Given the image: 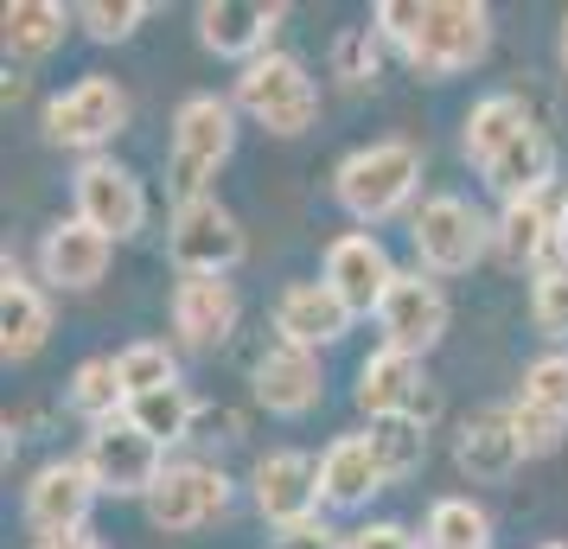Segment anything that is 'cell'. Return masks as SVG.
<instances>
[{
  "mask_svg": "<svg viewBox=\"0 0 568 549\" xmlns=\"http://www.w3.org/2000/svg\"><path fill=\"white\" fill-rule=\"evenodd\" d=\"M460 154L486 180V192L498 205L542 199L556 185V134L542 129V115L517 90H491V96H479L466 109Z\"/></svg>",
  "mask_w": 568,
  "mask_h": 549,
  "instance_id": "cell-1",
  "label": "cell"
},
{
  "mask_svg": "<svg viewBox=\"0 0 568 549\" xmlns=\"http://www.w3.org/2000/svg\"><path fill=\"white\" fill-rule=\"evenodd\" d=\"M371 27L415 78L447 83L491 52V7L486 0H377Z\"/></svg>",
  "mask_w": 568,
  "mask_h": 549,
  "instance_id": "cell-2",
  "label": "cell"
},
{
  "mask_svg": "<svg viewBox=\"0 0 568 549\" xmlns=\"http://www.w3.org/2000/svg\"><path fill=\"white\" fill-rule=\"evenodd\" d=\"M422 192V148L403 141V134H384V141H364L333 166V199L345 217H358L364 231L371 224H389L403 217Z\"/></svg>",
  "mask_w": 568,
  "mask_h": 549,
  "instance_id": "cell-3",
  "label": "cell"
},
{
  "mask_svg": "<svg viewBox=\"0 0 568 549\" xmlns=\"http://www.w3.org/2000/svg\"><path fill=\"white\" fill-rule=\"evenodd\" d=\"M236 154V103L217 90H192L173 109V134H166V185L173 205L185 199H211V180L231 166Z\"/></svg>",
  "mask_w": 568,
  "mask_h": 549,
  "instance_id": "cell-4",
  "label": "cell"
},
{
  "mask_svg": "<svg viewBox=\"0 0 568 549\" xmlns=\"http://www.w3.org/2000/svg\"><path fill=\"white\" fill-rule=\"evenodd\" d=\"M129 122H134V96L109 78V71H83V78L64 83L52 103H45V115H39L45 141L64 148V154H78V160L109 154L115 134L129 129Z\"/></svg>",
  "mask_w": 568,
  "mask_h": 549,
  "instance_id": "cell-5",
  "label": "cell"
},
{
  "mask_svg": "<svg viewBox=\"0 0 568 549\" xmlns=\"http://www.w3.org/2000/svg\"><path fill=\"white\" fill-rule=\"evenodd\" d=\"M231 103H236V115H250L256 129L294 141V134H307L313 122H320V78H313L294 52H268V58H256V64L236 71Z\"/></svg>",
  "mask_w": 568,
  "mask_h": 549,
  "instance_id": "cell-6",
  "label": "cell"
},
{
  "mask_svg": "<svg viewBox=\"0 0 568 549\" xmlns=\"http://www.w3.org/2000/svg\"><path fill=\"white\" fill-rule=\"evenodd\" d=\"M409 250H415V268H428L435 282L440 275H466L491 250V217L460 192H428L409 211Z\"/></svg>",
  "mask_w": 568,
  "mask_h": 549,
  "instance_id": "cell-7",
  "label": "cell"
},
{
  "mask_svg": "<svg viewBox=\"0 0 568 549\" xmlns=\"http://www.w3.org/2000/svg\"><path fill=\"white\" fill-rule=\"evenodd\" d=\"M166 256L180 275H231L250 256V236L236 224V211L211 192V199H185L166 217Z\"/></svg>",
  "mask_w": 568,
  "mask_h": 549,
  "instance_id": "cell-8",
  "label": "cell"
},
{
  "mask_svg": "<svg viewBox=\"0 0 568 549\" xmlns=\"http://www.w3.org/2000/svg\"><path fill=\"white\" fill-rule=\"evenodd\" d=\"M71 217H83L90 231H103L109 243H129V236L148 231V185L115 154L78 160V173H71Z\"/></svg>",
  "mask_w": 568,
  "mask_h": 549,
  "instance_id": "cell-9",
  "label": "cell"
},
{
  "mask_svg": "<svg viewBox=\"0 0 568 549\" xmlns=\"http://www.w3.org/2000/svg\"><path fill=\"white\" fill-rule=\"evenodd\" d=\"M83 467L97 472L103 498H141V505H148L173 460H166V447L148 441L129 416H115V421H103V428H90V441H83Z\"/></svg>",
  "mask_w": 568,
  "mask_h": 549,
  "instance_id": "cell-10",
  "label": "cell"
},
{
  "mask_svg": "<svg viewBox=\"0 0 568 549\" xmlns=\"http://www.w3.org/2000/svg\"><path fill=\"white\" fill-rule=\"evenodd\" d=\"M454 326V307H447V288H440L428 268H396L384 307H377V333H384L389 352H409V358H428Z\"/></svg>",
  "mask_w": 568,
  "mask_h": 549,
  "instance_id": "cell-11",
  "label": "cell"
},
{
  "mask_svg": "<svg viewBox=\"0 0 568 549\" xmlns=\"http://www.w3.org/2000/svg\"><path fill=\"white\" fill-rule=\"evenodd\" d=\"M231 498H236V486L217 460H173L166 479L154 486V498H148V518L166 537H192V530H205V523L224 518Z\"/></svg>",
  "mask_w": 568,
  "mask_h": 549,
  "instance_id": "cell-12",
  "label": "cell"
},
{
  "mask_svg": "<svg viewBox=\"0 0 568 549\" xmlns=\"http://www.w3.org/2000/svg\"><path fill=\"white\" fill-rule=\"evenodd\" d=\"M352 403H358L371 421L409 416V421L428 428V421L440 416V390L428 384V365L409 358V352H389V345H377V352L358 365V390H352Z\"/></svg>",
  "mask_w": 568,
  "mask_h": 549,
  "instance_id": "cell-13",
  "label": "cell"
},
{
  "mask_svg": "<svg viewBox=\"0 0 568 549\" xmlns=\"http://www.w3.org/2000/svg\"><path fill=\"white\" fill-rule=\"evenodd\" d=\"M282 20H287L282 0H199V13H192L199 45L211 58H231V64H256V58L275 52Z\"/></svg>",
  "mask_w": 568,
  "mask_h": 549,
  "instance_id": "cell-14",
  "label": "cell"
},
{
  "mask_svg": "<svg viewBox=\"0 0 568 549\" xmlns=\"http://www.w3.org/2000/svg\"><path fill=\"white\" fill-rule=\"evenodd\" d=\"M250 498L268 530H294V523H313L326 505H320V460H307L301 447H275L250 467Z\"/></svg>",
  "mask_w": 568,
  "mask_h": 549,
  "instance_id": "cell-15",
  "label": "cell"
},
{
  "mask_svg": "<svg viewBox=\"0 0 568 549\" xmlns=\"http://www.w3.org/2000/svg\"><path fill=\"white\" fill-rule=\"evenodd\" d=\"M97 472L83 467V454H64V460H45L27 486V523L39 537H58V530H90V511H97Z\"/></svg>",
  "mask_w": 568,
  "mask_h": 549,
  "instance_id": "cell-16",
  "label": "cell"
},
{
  "mask_svg": "<svg viewBox=\"0 0 568 549\" xmlns=\"http://www.w3.org/2000/svg\"><path fill=\"white\" fill-rule=\"evenodd\" d=\"M320 282H326L352 314L377 319L389 282H396V262H389V250H384V236L377 231H345V236L326 243V268H320Z\"/></svg>",
  "mask_w": 568,
  "mask_h": 549,
  "instance_id": "cell-17",
  "label": "cell"
},
{
  "mask_svg": "<svg viewBox=\"0 0 568 549\" xmlns=\"http://www.w3.org/2000/svg\"><path fill=\"white\" fill-rule=\"evenodd\" d=\"M166 314H173V333H180L185 352H217L243 326V294H236L231 275H180Z\"/></svg>",
  "mask_w": 568,
  "mask_h": 549,
  "instance_id": "cell-18",
  "label": "cell"
},
{
  "mask_svg": "<svg viewBox=\"0 0 568 549\" xmlns=\"http://www.w3.org/2000/svg\"><path fill=\"white\" fill-rule=\"evenodd\" d=\"M250 384H256L262 409H268V416H282V421H301V416H313V409L326 403V370H320V352L287 345V339L262 345Z\"/></svg>",
  "mask_w": 568,
  "mask_h": 549,
  "instance_id": "cell-19",
  "label": "cell"
},
{
  "mask_svg": "<svg viewBox=\"0 0 568 549\" xmlns=\"http://www.w3.org/2000/svg\"><path fill=\"white\" fill-rule=\"evenodd\" d=\"M45 345H52V288L32 282L7 250V262H0V358L32 365Z\"/></svg>",
  "mask_w": 568,
  "mask_h": 549,
  "instance_id": "cell-20",
  "label": "cell"
},
{
  "mask_svg": "<svg viewBox=\"0 0 568 549\" xmlns=\"http://www.w3.org/2000/svg\"><path fill=\"white\" fill-rule=\"evenodd\" d=\"M109 256H115V243L103 231H90L83 217H58L39 236V282L58 294H90L109 275Z\"/></svg>",
  "mask_w": 568,
  "mask_h": 549,
  "instance_id": "cell-21",
  "label": "cell"
},
{
  "mask_svg": "<svg viewBox=\"0 0 568 549\" xmlns=\"http://www.w3.org/2000/svg\"><path fill=\"white\" fill-rule=\"evenodd\" d=\"M524 460H530V454H524V441H517L511 409H505V403L473 409V416L454 428V467H460L473 486H505Z\"/></svg>",
  "mask_w": 568,
  "mask_h": 549,
  "instance_id": "cell-22",
  "label": "cell"
},
{
  "mask_svg": "<svg viewBox=\"0 0 568 549\" xmlns=\"http://www.w3.org/2000/svg\"><path fill=\"white\" fill-rule=\"evenodd\" d=\"M556 231H562V205L542 192V199H517L491 217V256L505 268H549L556 262Z\"/></svg>",
  "mask_w": 568,
  "mask_h": 549,
  "instance_id": "cell-23",
  "label": "cell"
},
{
  "mask_svg": "<svg viewBox=\"0 0 568 549\" xmlns=\"http://www.w3.org/2000/svg\"><path fill=\"white\" fill-rule=\"evenodd\" d=\"M352 319L358 314H352L326 282H287V288L275 294V339H287V345L326 352V345H338L352 333Z\"/></svg>",
  "mask_w": 568,
  "mask_h": 549,
  "instance_id": "cell-24",
  "label": "cell"
},
{
  "mask_svg": "<svg viewBox=\"0 0 568 549\" xmlns=\"http://www.w3.org/2000/svg\"><path fill=\"white\" fill-rule=\"evenodd\" d=\"M384 486H389V472H384V460H377L371 435H338V441L320 454V505H326V511H364Z\"/></svg>",
  "mask_w": 568,
  "mask_h": 549,
  "instance_id": "cell-25",
  "label": "cell"
},
{
  "mask_svg": "<svg viewBox=\"0 0 568 549\" xmlns=\"http://www.w3.org/2000/svg\"><path fill=\"white\" fill-rule=\"evenodd\" d=\"M78 27V7H58V0H13L7 20H0V45L13 64H39L52 58L64 39Z\"/></svg>",
  "mask_w": 568,
  "mask_h": 549,
  "instance_id": "cell-26",
  "label": "cell"
},
{
  "mask_svg": "<svg viewBox=\"0 0 568 549\" xmlns=\"http://www.w3.org/2000/svg\"><path fill=\"white\" fill-rule=\"evenodd\" d=\"M64 403H71V416H83L90 428L129 416V390H122L115 358H83V365L71 370V384H64Z\"/></svg>",
  "mask_w": 568,
  "mask_h": 549,
  "instance_id": "cell-27",
  "label": "cell"
},
{
  "mask_svg": "<svg viewBox=\"0 0 568 549\" xmlns=\"http://www.w3.org/2000/svg\"><path fill=\"white\" fill-rule=\"evenodd\" d=\"M129 421L141 428V435H148V441L180 447V441H192L199 396L185 390V384H173V390H154V396H134V403H129Z\"/></svg>",
  "mask_w": 568,
  "mask_h": 549,
  "instance_id": "cell-28",
  "label": "cell"
},
{
  "mask_svg": "<svg viewBox=\"0 0 568 549\" xmlns=\"http://www.w3.org/2000/svg\"><path fill=\"white\" fill-rule=\"evenodd\" d=\"M422 543L428 549H491V518L486 505L473 498H435L428 505V523H422Z\"/></svg>",
  "mask_w": 568,
  "mask_h": 549,
  "instance_id": "cell-29",
  "label": "cell"
},
{
  "mask_svg": "<svg viewBox=\"0 0 568 549\" xmlns=\"http://www.w3.org/2000/svg\"><path fill=\"white\" fill-rule=\"evenodd\" d=\"M364 435H371V447H377V460H384L389 486H396V479H415V472L428 467V428H422V421L389 416V421H371Z\"/></svg>",
  "mask_w": 568,
  "mask_h": 549,
  "instance_id": "cell-30",
  "label": "cell"
},
{
  "mask_svg": "<svg viewBox=\"0 0 568 549\" xmlns=\"http://www.w3.org/2000/svg\"><path fill=\"white\" fill-rule=\"evenodd\" d=\"M115 370H122V390L134 396H154V390H173L180 384V358H173V345H160V339H134L115 352Z\"/></svg>",
  "mask_w": 568,
  "mask_h": 549,
  "instance_id": "cell-31",
  "label": "cell"
},
{
  "mask_svg": "<svg viewBox=\"0 0 568 549\" xmlns=\"http://www.w3.org/2000/svg\"><path fill=\"white\" fill-rule=\"evenodd\" d=\"M384 32L377 27H345L333 39V78L345 83V90H377V78H384Z\"/></svg>",
  "mask_w": 568,
  "mask_h": 549,
  "instance_id": "cell-32",
  "label": "cell"
},
{
  "mask_svg": "<svg viewBox=\"0 0 568 549\" xmlns=\"http://www.w3.org/2000/svg\"><path fill=\"white\" fill-rule=\"evenodd\" d=\"M148 20H154L148 0H83L78 7V32L97 39V45H122V39H134Z\"/></svg>",
  "mask_w": 568,
  "mask_h": 549,
  "instance_id": "cell-33",
  "label": "cell"
},
{
  "mask_svg": "<svg viewBox=\"0 0 568 549\" xmlns=\"http://www.w3.org/2000/svg\"><path fill=\"white\" fill-rule=\"evenodd\" d=\"M530 319L549 345H568V262H549L530 275Z\"/></svg>",
  "mask_w": 568,
  "mask_h": 549,
  "instance_id": "cell-34",
  "label": "cell"
},
{
  "mask_svg": "<svg viewBox=\"0 0 568 549\" xmlns=\"http://www.w3.org/2000/svg\"><path fill=\"white\" fill-rule=\"evenodd\" d=\"M517 396H524L530 409H542V416H562L568 421V352H542V358H530Z\"/></svg>",
  "mask_w": 568,
  "mask_h": 549,
  "instance_id": "cell-35",
  "label": "cell"
},
{
  "mask_svg": "<svg viewBox=\"0 0 568 549\" xmlns=\"http://www.w3.org/2000/svg\"><path fill=\"white\" fill-rule=\"evenodd\" d=\"M505 409H511V428H517V441H524V454H530V460H542V454H562V441H568V421L562 416H542V409H530L524 396H511Z\"/></svg>",
  "mask_w": 568,
  "mask_h": 549,
  "instance_id": "cell-36",
  "label": "cell"
},
{
  "mask_svg": "<svg viewBox=\"0 0 568 549\" xmlns=\"http://www.w3.org/2000/svg\"><path fill=\"white\" fill-rule=\"evenodd\" d=\"M345 549H428V543L415 537L409 523H396V518H371V523H358V530H345Z\"/></svg>",
  "mask_w": 568,
  "mask_h": 549,
  "instance_id": "cell-37",
  "label": "cell"
},
{
  "mask_svg": "<svg viewBox=\"0 0 568 549\" xmlns=\"http://www.w3.org/2000/svg\"><path fill=\"white\" fill-rule=\"evenodd\" d=\"M275 549H345V530L313 518V523H294V530H275Z\"/></svg>",
  "mask_w": 568,
  "mask_h": 549,
  "instance_id": "cell-38",
  "label": "cell"
},
{
  "mask_svg": "<svg viewBox=\"0 0 568 549\" xmlns=\"http://www.w3.org/2000/svg\"><path fill=\"white\" fill-rule=\"evenodd\" d=\"M32 549H109L97 530H58V537H32Z\"/></svg>",
  "mask_w": 568,
  "mask_h": 549,
  "instance_id": "cell-39",
  "label": "cell"
},
{
  "mask_svg": "<svg viewBox=\"0 0 568 549\" xmlns=\"http://www.w3.org/2000/svg\"><path fill=\"white\" fill-rule=\"evenodd\" d=\"M556 64H562V78H568V13H562V27H556Z\"/></svg>",
  "mask_w": 568,
  "mask_h": 549,
  "instance_id": "cell-40",
  "label": "cell"
},
{
  "mask_svg": "<svg viewBox=\"0 0 568 549\" xmlns=\"http://www.w3.org/2000/svg\"><path fill=\"white\" fill-rule=\"evenodd\" d=\"M556 262H568V199H562V231H556Z\"/></svg>",
  "mask_w": 568,
  "mask_h": 549,
  "instance_id": "cell-41",
  "label": "cell"
},
{
  "mask_svg": "<svg viewBox=\"0 0 568 549\" xmlns=\"http://www.w3.org/2000/svg\"><path fill=\"white\" fill-rule=\"evenodd\" d=\"M537 549H568V543H537Z\"/></svg>",
  "mask_w": 568,
  "mask_h": 549,
  "instance_id": "cell-42",
  "label": "cell"
}]
</instances>
